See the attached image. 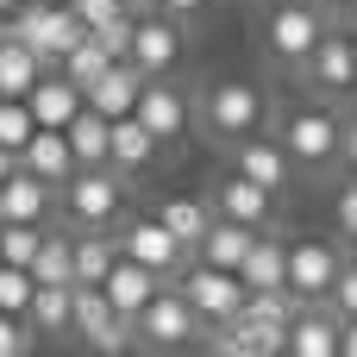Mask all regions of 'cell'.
Masks as SVG:
<instances>
[{
  "label": "cell",
  "mask_w": 357,
  "mask_h": 357,
  "mask_svg": "<svg viewBox=\"0 0 357 357\" xmlns=\"http://www.w3.org/2000/svg\"><path fill=\"white\" fill-rule=\"evenodd\" d=\"M182 295L195 301V314L207 320V326H226V320H238V307H245V276L238 270H220V264H195L188 270V282H182Z\"/></svg>",
  "instance_id": "cell-2"
},
{
  "label": "cell",
  "mask_w": 357,
  "mask_h": 357,
  "mask_svg": "<svg viewBox=\"0 0 357 357\" xmlns=\"http://www.w3.org/2000/svg\"><path fill=\"white\" fill-rule=\"evenodd\" d=\"M31 276H38V282H75V245L56 238V232H44V245H38V257H31Z\"/></svg>",
  "instance_id": "cell-31"
},
{
  "label": "cell",
  "mask_w": 357,
  "mask_h": 357,
  "mask_svg": "<svg viewBox=\"0 0 357 357\" xmlns=\"http://www.w3.org/2000/svg\"><path fill=\"white\" fill-rule=\"evenodd\" d=\"M119 251H126V257H138V264H151L157 276H176L188 245H182L163 220H138V226H126V232H119Z\"/></svg>",
  "instance_id": "cell-10"
},
{
  "label": "cell",
  "mask_w": 357,
  "mask_h": 357,
  "mask_svg": "<svg viewBox=\"0 0 357 357\" xmlns=\"http://www.w3.org/2000/svg\"><path fill=\"white\" fill-rule=\"evenodd\" d=\"M176 56H182V31H176L169 19H138V31H132V63H138L144 75H169Z\"/></svg>",
  "instance_id": "cell-15"
},
{
  "label": "cell",
  "mask_w": 357,
  "mask_h": 357,
  "mask_svg": "<svg viewBox=\"0 0 357 357\" xmlns=\"http://www.w3.org/2000/svg\"><path fill=\"white\" fill-rule=\"evenodd\" d=\"M144 82H151V75H144L132 56H119V63H113V69H107V75L88 88V107H100L107 119H126V113H138V94H144Z\"/></svg>",
  "instance_id": "cell-12"
},
{
  "label": "cell",
  "mask_w": 357,
  "mask_h": 357,
  "mask_svg": "<svg viewBox=\"0 0 357 357\" xmlns=\"http://www.w3.org/2000/svg\"><path fill=\"white\" fill-rule=\"evenodd\" d=\"M282 144H289V157H295V163L320 169V163H333V157L345 151V126H339L333 113H320V107H301V113L289 119Z\"/></svg>",
  "instance_id": "cell-5"
},
{
  "label": "cell",
  "mask_w": 357,
  "mask_h": 357,
  "mask_svg": "<svg viewBox=\"0 0 357 357\" xmlns=\"http://www.w3.org/2000/svg\"><path fill=\"white\" fill-rule=\"evenodd\" d=\"M270 207H276V188H264V182H251L245 169H232L226 182H220V213L226 220H245V226H270Z\"/></svg>",
  "instance_id": "cell-16"
},
{
  "label": "cell",
  "mask_w": 357,
  "mask_h": 357,
  "mask_svg": "<svg viewBox=\"0 0 357 357\" xmlns=\"http://www.w3.org/2000/svg\"><path fill=\"white\" fill-rule=\"evenodd\" d=\"M213 351H226V357H276V351H289V326H270V320L238 314V320H226V333L213 339Z\"/></svg>",
  "instance_id": "cell-14"
},
{
  "label": "cell",
  "mask_w": 357,
  "mask_h": 357,
  "mask_svg": "<svg viewBox=\"0 0 357 357\" xmlns=\"http://www.w3.org/2000/svg\"><path fill=\"white\" fill-rule=\"evenodd\" d=\"M339 351H345V357H357V314L345 320V339H339Z\"/></svg>",
  "instance_id": "cell-43"
},
{
  "label": "cell",
  "mask_w": 357,
  "mask_h": 357,
  "mask_svg": "<svg viewBox=\"0 0 357 357\" xmlns=\"http://www.w3.org/2000/svg\"><path fill=\"white\" fill-rule=\"evenodd\" d=\"M238 276H245V289H289V245H276L270 232H257V245L245 251Z\"/></svg>",
  "instance_id": "cell-24"
},
{
  "label": "cell",
  "mask_w": 357,
  "mask_h": 357,
  "mask_svg": "<svg viewBox=\"0 0 357 357\" xmlns=\"http://www.w3.org/2000/svg\"><path fill=\"white\" fill-rule=\"evenodd\" d=\"M25 345H31V333L19 326V314H6V307H0V357H19Z\"/></svg>",
  "instance_id": "cell-38"
},
{
  "label": "cell",
  "mask_w": 357,
  "mask_h": 357,
  "mask_svg": "<svg viewBox=\"0 0 357 357\" xmlns=\"http://www.w3.org/2000/svg\"><path fill=\"white\" fill-rule=\"evenodd\" d=\"M119 264V251H113V238H100V226L88 232V238H75V282H107V270Z\"/></svg>",
  "instance_id": "cell-30"
},
{
  "label": "cell",
  "mask_w": 357,
  "mask_h": 357,
  "mask_svg": "<svg viewBox=\"0 0 357 357\" xmlns=\"http://www.w3.org/2000/svg\"><path fill=\"white\" fill-rule=\"evenodd\" d=\"M157 220H163L182 245H201V238H207V226H213V213H207L201 201H163V213H157Z\"/></svg>",
  "instance_id": "cell-32"
},
{
  "label": "cell",
  "mask_w": 357,
  "mask_h": 357,
  "mask_svg": "<svg viewBox=\"0 0 357 357\" xmlns=\"http://www.w3.org/2000/svg\"><path fill=\"white\" fill-rule=\"evenodd\" d=\"M157 132L138 119V113H126V119H113V169H144L151 157H157Z\"/></svg>",
  "instance_id": "cell-28"
},
{
  "label": "cell",
  "mask_w": 357,
  "mask_h": 357,
  "mask_svg": "<svg viewBox=\"0 0 357 357\" xmlns=\"http://www.w3.org/2000/svg\"><path fill=\"white\" fill-rule=\"evenodd\" d=\"M44 69H50V63H44L25 38H0V94H6V100H25Z\"/></svg>",
  "instance_id": "cell-22"
},
{
  "label": "cell",
  "mask_w": 357,
  "mask_h": 357,
  "mask_svg": "<svg viewBox=\"0 0 357 357\" xmlns=\"http://www.w3.org/2000/svg\"><path fill=\"white\" fill-rule=\"evenodd\" d=\"M339 339H345V326L339 320H326V314H295V326H289V351L295 357H339Z\"/></svg>",
  "instance_id": "cell-27"
},
{
  "label": "cell",
  "mask_w": 357,
  "mask_h": 357,
  "mask_svg": "<svg viewBox=\"0 0 357 357\" xmlns=\"http://www.w3.org/2000/svg\"><path fill=\"white\" fill-rule=\"evenodd\" d=\"M63 132H69V144H75V163H82V169L113 163V119H107L100 107H82Z\"/></svg>",
  "instance_id": "cell-20"
},
{
  "label": "cell",
  "mask_w": 357,
  "mask_h": 357,
  "mask_svg": "<svg viewBox=\"0 0 357 357\" xmlns=\"http://www.w3.org/2000/svg\"><path fill=\"white\" fill-rule=\"evenodd\" d=\"M0 38H13V13H0Z\"/></svg>",
  "instance_id": "cell-45"
},
{
  "label": "cell",
  "mask_w": 357,
  "mask_h": 357,
  "mask_svg": "<svg viewBox=\"0 0 357 357\" xmlns=\"http://www.w3.org/2000/svg\"><path fill=\"white\" fill-rule=\"evenodd\" d=\"M19 6H25V0H0V13H19Z\"/></svg>",
  "instance_id": "cell-46"
},
{
  "label": "cell",
  "mask_w": 357,
  "mask_h": 357,
  "mask_svg": "<svg viewBox=\"0 0 357 357\" xmlns=\"http://www.w3.org/2000/svg\"><path fill=\"white\" fill-rule=\"evenodd\" d=\"M75 333L94 345V351H126V333H132V320L107 301V289H94V282H75Z\"/></svg>",
  "instance_id": "cell-7"
},
{
  "label": "cell",
  "mask_w": 357,
  "mask_h": 357,
  "mask_svg": "<svg viewBox=\"0 0 357 357\" xmlns=\"http://www.w3.org/2000/svg\"><path fill=\"white\" fill-rule=\"evenodd\" d=\"M351 44H357V38H351Z\"/></svg>",
  "instance_id": "cell-48"
},
{
  "label": "cell",
  "mask_w": 357,
  "mask_h": 357,
  "mask_svg": "<svg viewBox=\"0 0 357 357\" xmlns=\"http://www.w3.org/2000/svg\"><path fill=\"white\" fill-rule=\"evenodd\" d=\"M132 31H138V19L126 13V19H113V25H100L94 38H100V44L113 50V56H132Z\"/></svg>",
  "instance_id": "cell-37"
},
{
  "label": "cell",
  "mask_w": 357,
  "mask_h": 357,
  "mask_svg": "<svg viewBox=\"0 0 357 357\" xmlns=\"http://www.w3.org/2000/svg\"><path fill=\"white\" fill-rule=\"evenodd\" d=\"M289 144H270V138H238V169L251 176V182H264V188H282L289 182Z\"/></svg>",
  "instance_id": "cell-26"
},
{
  "label": "cell",
  "mask_w": 357,
  "mask_h": 357,
  "mask_svg": "<svg viewBox=\"0 0 357 357\" xmlns=\"http://www.w3.org/2000/svg\"><path fill=\"white\" fill-rule=\"evenodd\" d=\"M351 6H357V0H351Z\"/></svg>",
  "instance_id": "cell-49"
},
{
  "label": "cell",
  "mask_w": 357,
  "mask_h": 357,
  "mask_svg": "<svg viewBox=\"0 0 357 357\" xmlns=\"http://www.w3.org/2000/svg\"><path fill=\"white\" fill-rule=\"evenodd\" d=\"M38 245H44L38 226H25V220H0V257H6V264H25V270H31Z\"/></svg>",
  "instance_id": "cell-35"
},
{
  "label": "cell",
  "mask_w": 357,
  "mask_h": 357,
  "mask_svg": "<svg viewBox=\"0 0 357 357\" xmlns=\"http://www.w3.org/2000/svg\"><path fill=\"white\" fill-rule=\"evenodd\" d=\"M44 213H50V182H44V176H31V169L19 163V176H6V182H0V220L44 226Z\"/></svg>",
  "instance_id": "cell-19"
},
{
  "label": "cell",
  "mask_w": 357,
  "mask_h": 357,
  "mask_svg": "<svg viewBox=\"0 0 357 357\" xmlns=\"http://www.w3.org/2000/svg\"><path fill=\"white\" fill-rule=\"evenodd\" d=\"M333 301H339V314H345V320L357 314V264H345V270H339V289H333Z\"/></svg>",
  "instance_id": "cell-39"
},
{
  "label": "cell",
  "mask_w": 357,
  "mask_h": 357,
  "mask_svg": "<svg viewBox=\"0 0 357 357\" xmlns=\"http://www.w3.org/2000/svg\"><path fill=\"white\" fill-rule=\"evenodd\" d=\"M19 163H25L31 176H44L50 188H56V182H69V176L82 169V163H75V144H69V132H63V126H38Z\"/></svg>",
  "instance_id": "cell-13"
},
{
  "label": "cell",
  "mask_w": 357,
  "mask_h": 357,
  "mask_svg": "<svg viewBox=\"0 0 357 357\" xmlns=\"http://www.w3.org/2000/svg\"><path fill=\"white\" fill-rule=\"evenodd\" d=\"M25 320L31 333H75V282H38Z\"/></svg>",
  "instance_id": "cell-25"
},
{
  "label": "cell",
  "mask_w": 357,
  "mask_h": 357,
  "mask_svg": "<svg viewBox=\"0 0 357 357\" xmlns=\"http://www.w3.org/2000/svg\"><path fill=\"white\" fill-rule=\"evenodd\" d=\"M69 6H75V19H82L88 31H100V25L126 19V0H69Z\"/></svg>",
  "instance_id": "cell-36"
},
{
  "label": "cell",
  "mask_w": 357,
  "mask_h": 357,
  "mask_svg": "<svg viewBox=\"0 0 357 357\" xmlns=\"http://www.w3.org/2000/svg\"><path fill=\"white\" fill-rule=\"evenodd\" d=\"M113 63H119V56H113V50H107V44H100L94 31H88V38H82V44H75V50H69V56H63L56 69H63V75H69V82H75V88L88 94V88H94V82H100V75L113 69Z\"/></svg>",
  "instance_id": "cell-29"
},
{
  "label": "cell",
  "mask_w": 357,
  "mask_h": 357,
  "mask_svg": "<svg viewBox=\"0 0 357 357\" xmlns=\"http://www.w3.org/2000/svg\"><path fill=\"white\" fill-rule=\"evenodd\" d=\"M307 75H314L320 88H333V94H339V88H357V44L339 38V31H326L320 50L307 56Z\"/></svg>",
  "instance_id": "cell-21"
},
{
  "label": "cell",
  "mask_w": 357,
  "mask_h": 357,
  "mask_svg": "<svg viewBox=\"0 0 357 357\" xmlns=\"http://www.w3.org/2000/svg\"><path fill=\"white\" fill-rule=\"evenodd\" d=\"M345 163H351V169H357V119H351V126H345Z\"/></svg>",
  "instance_id": "cell-44"
},
{
  "label": "cell",
  "mask_w": 357,
  "mask_h": 357,
  "mask_svg": "<svg viewBox=\"0 0 357 357\" xmlns=\"http://www.w3.org/2000/svg\"><path fill=\"white\" fill-rule=\"evenodd\" d=\"M138 119L169 144V138H182V132H188V100H182L169 82H157V75H151V82H144V94H138Z\"/></svg>",
  "instance_id": "cell-18"
},
{
  "label": "cell",
  "mask_w": 357,
  "mask_h": 357,
  "mask_svg": "<svg viewBox=\"0 0 357 357\" xmlns=\"http://www.w3.org/2000/svg\"><path fill=\"white\" fill-rule=\"evenodd\" d=\"M63 188H69V213H75V226H107V220L119 213V182L107 176V163H100V169H75Z\"/></svg>",
  "instance_id": "cell-9"
},
{
  "label": "cell",
  "mask_w": 357,
  "mask_h": 357,
  "mask_svg": "<svg viewBox=\"0 0 357 357\" xmlns=\"http://www.w3.org/2000/svg\"><path fill=\"white\" fill-rule=\"evenodd\" d=\"M264 31H270V50H276L282 63H307V56L320 50V38H326V13L307 6V0H282Z\"/></svg>",
  "instance_id": "cell-3"
},
{
  "label": "cell",
  "mask_w": 357,
  "mask_h": 357,
  "mask_svg": "<svg viewBox=\"0 0 357 357\" xmlns=\"http://www.w3.org/2000/svg\"><path fill=\"white\" fill-rule=\"evenodd\" d=\"M6 176H19V151H13V144H0V182H6Z\"/></svg>",
  "instance_id": "cell-42"
},
{
  "label": "cell",
  "mask_w": 357,
  "mask_h": 357,
  "mask_svg": "<svg viewBox=\"0 0 357 357\" xmlns=\"http://www.w3.org/2000/svg\"><path fill=\"white\" fill-rule=\"evenodd\" d=\"M100 289H107V301H113V307H119L126 320H138V314H144V307L157 301L163 276H157L151 264H138V257H126V251H119V264L107 270V282H100Z\"/></svg>",
  "instance_id": "cell-11"
},
{
  "label": "cell",
  "mask_w": 357,
  "mask_h": 357,
  "mask_svg": "<svg viewBox=\"0 0 357 357\" xmlns=\"http://www.w3.org/2000/svg\"><path fill=\"white\" fill-rule=\"evenodd\" d=\"M339 232L357 238V182H345V195H339Z\"/></svg>",
  "instance_id": "cell-40"
},
{
  "label": "cell",
  "mask_w": 357,
  "mask_h": 357,
  "mask_svg": "<svg viewBox=\"0 0 357 357\" xmlns=\"http://www.w3.org/2000/svg\"><path fill=\"white\" fill-rule=\"evenodd\" d=\"M307 6H320V13H333V6H339V0H307Z\"/></svg>",
  "instance_id": "cell-47"
},
{
  "label": "cell",
  "mask_w": 357,
  "mask_h": 357,
  "mask_svg": "<svg viewBox=\"0 0 357 357\" xmlns=\"http://www.w3.org/2000/svg\"><path fill=\"white\" fill-rule=\"evenodd\" d=\"M31 132H38V113H31V100H6V94H0V144H13V151L25 157Z\"/></svg>",
  "instance_id": "cell-34"
},
{
  "label": "cell",
  "mask_w": 357,
  "mask_h": 357,
  "mask_svg": "<svg viewBox=\"0 0 357 357\" xmlns=\"http://www.w3.org/2000/svg\"><path fill=\"white\" fill-rule=\"evenodd\" d=\"M25 100H31L38 126H69V119H75V113L88 107V94H82V88H75V82H69L63 69H56V75L44 69V75H38V88H31Z\"/></svg>",
  "instance_id": "cell-17"
},
{
  "label": "cell",
  "mask_w": 357,
  "mask_h": 357,
  "mask_svg": "<svg viewBox=\"0 0 357 357\" xmlns=\"http://www.w3.org/2000/svg\"><path fill=\"white\" fill-rule=\"evenodd\" d=\"M339 251L333 245H320V238H301V245H289V289H295V301H326L333 289H339Z\"/></svg>",
  "instance_id": "cell-6"
},
{
  "label": "cell",
  "mask_w": 357,
  "mask_h": 357,
  "mask_svg": "<svg viewBox=\"0 0 357 357\" xmlns=\"http://www.w3.org/2000/svg\"><path fill=\"white\" fill-rule=\"evenodd\" d=\"M257 245V226H245V220H213L207 226V238H201V264H220V270H238L245 264V251Z\"/></svg>",
  "instance_id": "cell-23"
},
{
  "label": "cell",
  "mask_w": 357,
  "mask_h": 357,
  "mask_svg": "<svg viewBox=\"0 0 357 357\" xmlns=\"http://www.w3.org/2000/svg\"><path fill=\"white\" fill-rule=\"evenodd\" d=\"M31 295H38V276H31L25 264H6V257H0V307L25 320V314H31Z\"/></svg>",
  "instance_id": "cell-33"
},
{
  "label": "cell",
  "mask_w": 357,
  "mask_h": 357,
  "mask_svg": "<svg viewBox=\"0 0 357 357\" xmlns=\"http://www.w3.org/2000/svg\"><path fill=\"white\" fill-rule=\"evenodd\" d=\"M201 6H207V0H163V13H169V19H188V13H201Z\"/></svg>",
  "instance_id": "cell-41"
},
{
  "label": "cell",
  "mask_w": 357,
  "mask_h": 357,
  "mask_svg": "<svg viewBox=\"0 0 357 357\" xmlns=\"http://www.w3.org/2000/svg\"><path fill=\"white\" fill-rule=\"evenodd\" d=\"M132 326H138L151 345H188V339H195L207 320L195 314V301H188L182 289H176V295H169V289H157V301H151V307H144Z\"/></svg>",
  "instance_id": "cell-8"
},
{
  "label": "cell",
  "mask_w": 357,
  "mask_h": 357,
  "mask_svg": "<svg viewBox=\"0 0 357 357\" xmlns=\"http://www.w3.org/2000/svg\"><path fill=\"white\" fill-rule=\"evenodd\" d=\"M207 126H213V138H232V144L251 138L264 126V94L251 82H220L207 94Z\"/></svg>",
  "instance_id": "cell-4"
},
{
  "label": "cell",
  "mask_w": 357,
  "mask_h": 357,
  "mask_svg": "<svg viewBox=\"0 0 357 357\" xmlns=\"http://www.w3.org/2000/svg\"><path fill=\"white\" fill-rule=\"evenodd\" d=\"M13 38H25L44 63H63V56L88 38V25L75 19V6H56V0H25V6L13 13Z\"/></svg>",
  "instance_id": "cell-1"
}]
</instances>
